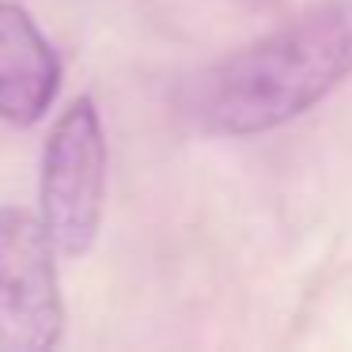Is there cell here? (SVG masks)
Segmentation results:
<instances>
[{"mask_svg": "<svg viewBox=\"0 0 352 352\" xmlns=\"http://www.w3.org/2000/svg\"><path fill=\"white\" fill-rule=\"evenodd\" d=\"M61 87V61L46 34L34 27L31 12L0 0V122H42Z\"/></svg>", "mask_w": 352, "mask_h": 352, "instance_id": "cell-4", "label": "cell"}, {"mask_svg": "<svg viewBox=\"0 0 352 352\" xmlns=\"http://www.w3.org/2000/svg\"><path fill=\"white\" fill-rule=\"evenodd\" d=\"M61 329L65 303L46 223L27 208H0V352H46Z\"/></svg>", "mask_w": 352, "mask_h": 352, "instance_id": "cell-3", "label": "cell"}, {"mask_svg": "<svg viewBox=\"0 0 352 352\" xmlns=\"http://www.w3.org/2000/svg\"><path fill=\"white\" fill-rule=\"evenodd\" d=\"M42 223L61 254L80 258L91 250L107 197V140L91 99H76L42 152Z\"/></svg>", "mask_w": 352, "mask_h": 352, "instance_id": "cell-2", "label": "cell"}, {"mask_svg": "<svg viewBox=\"0 0 352 352\" xmlns=\"http://www.w3.org/2000/svg\"><path fill=\"white\" fill-rule=\"evenodd\" d=\"M254 4H265V0H254Z\"/></svg>", "mask_w": 352, "mask_h": 352, "instance_id": "cell-5", "label": "cell"}, {"mask_svg": "<svg viewBox=\"0 0 352 352\" xmlns=\"http://www.w3.org/2000/svg\"><path fill=\"white\" fill-rule=\"evenodd\" d=\"M352 72V0H326L186 87V110L205 133L254 137L307 114Z\"/></svg>", "mask_w": 352, "mask_h": 352, "instance_id": "cell-1", "label": "cell"}]
</instances>
